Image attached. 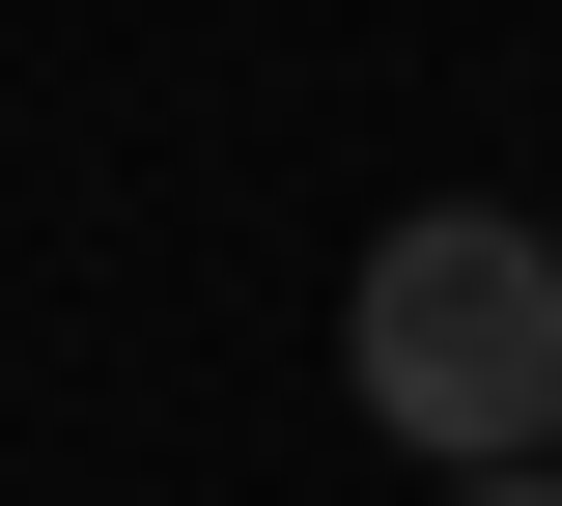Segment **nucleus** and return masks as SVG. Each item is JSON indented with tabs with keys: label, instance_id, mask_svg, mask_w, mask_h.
Masks as SVG:
<instances>
[{
	"label": "nucleus",
	"instance_id": "obj_1",
	"mask_svg": "<svg viewBox=\"0 0 562 506\" xmlns=\"http://www.w3.org/2000/svg\"><path fill=\"white\" fill-rule=\"evenodd\" d=\"M338 394L422 450V479H479V450H562V254H535L506 198L366 225V282H338Z\"/></svg>",
	"mask_w": 562,
	"mask_h": 506
},
{
	"label": "nucleus",
	"instance_id": "obj_2",
	"mask_svg": "<svg viewBox=\"0 0 562 506\" xmlns=\"http://www.w3.org/2000/svg\"><path fill=\"white\" fill-rule=\"evenodd\" d=\"M450 506H562V479H535V450H479V479H450Z\"/></svg>",
	"mask_w": 562,
	"mask_h": 506
}]
</instances>
